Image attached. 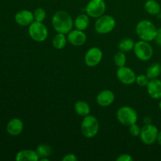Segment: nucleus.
<instances>
[{
  "mask_svg": "<svg viewBox=\"0 0 161 161\" xmlns=\"http://www.w3.org/2000/svg\"><path fill=\"white\" fill-rule=\"evenodd\" d=\"M73 25L74 21L72 17L66 11H58L52 17V26L57 32L68 34L72 30Z\"/></svg>",
  "mask_w": 161,
  "mask_h": 161,
  "instance_id": "nucleus-1",
  "label": "nucleus"
},
{
  "mask_svg": "<svg viewBox=\"0 0 161 161\" xmlns=\"http://www.w3.org/2000/svg\"><path fill=\"white\" fill-rule=\"evenodd\" d=\"M157 30L153 23L148 20H141L136 26V33L139 39L147 42L155 39Z\"/></svg>",
  "mask_w": 161,
  "mask_h": 161,
  "instance_id": "nucleus-2",
  "label": "nucleus"
},
{
  "mask_svg": "<svg viewBox=\"0 0 161 161\" xmlns=\"http://www.w3.org/2000/svg\"><path fill=\"white\" fill-rule=\"evenodd\" d=\"M99 130L98 120L94 116H84L81 124V132L83 136L87 138H92L97 135Z\"/></svg>",
  "mask_w": 161,
  "mask_h": 161,
  "instance_id": "nucleus-3",
  "label": "nucleus"
},
{
  "mask_svg": "<svg viewBox=\"0 0 161 161\" xmlns=\"http://www.w3.org/2000/svg\"><path fill=\"white\" fill-rule=\"evenodd\" d=\"M116 119L124 126H130L136 124L138 120V113L130 106H123L116 112Z\"/></svg>",
  "mask_w": 161,
  "mask_h": 161,
  "instance_id": "nucleus-4",
  "label": "nucleus"
},
{
  "mask_svg": "<svg viewBox=\"0 0 161 161\" xmlns=\"http://www.w3.org/2000/svg\"><path fill=\"white\" fill-rule=\"evenodd\" d=\"M28 34L30 37L36 42H43L47 39L48 30L42 22L35 20L29 25Z\"/></svg>",
  "mask_w": 161,
  "mask_h": 161,
  "instance_id": "nucleus-5",
  "label": "nucleus"
},
{
  "mask_svg": "<svg viewBox=\"0 0 161 161\" xmlns=\"http://www.w3.org/2000/svg\"><path fill=\"white\" fill-rule=\"evenodd\" d=\"M134 53L140 61H146L152 58L153 55V50L149 42L141 40L135 44Z\"/></svg>",
  "mask_w": 161,
  "mask_h": 161,
  "instance_id": "nucleus-6",
  "label": "nucleus"
},
{
  "mask_svg": "<svg viewBox=\"0 0 161 161\" xmlns=\"http://www.w3.org/2000/svg\"><path fill=\"white\" fill-rule=\"evenodd\" d=\"M116 20L110 15H102L95 22V30L99 34H108L114 29Z\"/></svg>",
  "mask_w": 161,
  "mask_h": 161,
  "instance_id": "nucleus-7",
  "label": "nucleus"
},
{
  "mask_svg": "<svg viewBox=\"0 0 161 161\" xmlns=\"http://www.w3.org/2000/svg\"><path fill=\"white\" fill-rule=\"evenodd\" d=\"M158 129L156 126L153 124H146L143 126L142 128H141V133H140V138L141 141L144 144L153 145L157 141V137H158Z\"/></svg>",
  "mask_w": 161,
  "mask_h": 161,
  "instance_id": "nucleus-8",
  "label": "nucleus"
},
{
  "mask_svg": "<svg viewBox=\"0 0 161 161\" xmlns=\"http://www.w3.org/2000/svg\"><path fill=\"white\" fill-rule=\"evenodd\" d=\"M106 4L105 0H90L86 7V13L89 17L98 18L104 15Z\"/></svg>",
  "mask_w": 161,
  "mask_h": 161,
  "instance_id": "nucleus-9",
  "label": "nucleus"
},
{
  "mask_svg": "<svg viewBox=\"0 0 161 161\" xmlns=\"http://www.w3.org/2000/svg\"><path fill=\"white\" fill-rule=\"evenodd\" d=\"M103 57L102 51L97 47H91L86 51L84 57L85 64L88 67H94L101 62Z\"/></svg>",
  "mask_w": 161,
  "mask_h": 161,
  "instance_id": "nucleus-10",
  "label": "nucleus"
},
{
  "mask_svg": "<svg viewBox=\"0 0 161 161\" xmlns=\"http://www.w3.org/2000/svg\"><path fill=\"white\" fill-rule=\"evenodd\" d=\"M116 77L119 82L126 85L132 84L136 80V75L131 69L126 66L119 67L116 71Z\"/></svg>",
  "mask_w": 161,
  "mask_h": 161,
  "instance_id": "nucleus-11",
  "label": "nucleus"
},
{
  "mask_svg": "<svg viewBox=\"0 0 161 161\" xmlns=\"http://www.w3.org/2000/svg\"><path fill=\"white\" fill-rule=\"evenodd\" d=\"M68 42L75 47L83 45L86 41V36L81 30H72L68 33Z\"/></svg>",
  "mask_w": 161,
  "mask_h": 161,
  "instance_id": "nucleus-12",
  "label": "nucleus"
},
{
  "mask_svg": "<svg viewBox=\"0 0 161 161\" xmlns=\"http://www.w3.org/2000/svg\"><path fill=\"white\" fill-rule=\"evenodd\" d=\"M114 99L115 95L113 91L110 90H104L97 94L96 102L100 106L108 107L113 104Z\"/></svg>",
  "mask_w": 161,
  "mask_h": 161,
  "instance_id": "nucleus-13",
  "label": "nucleus"
},
{
  "mask_svg": "<svg viewBox=\"0 0 161 161\" xmlns=\"http://www.w3.org/2000/svg\"><path fill=\"white\" fill-rule=\"evenodd\" d=\"M15 20L19 25L21 26H29L35 20L33 13L31 11L23 9L17 12L15 15Z\"/></svg>",
  "mask_w": 161,
  "mask_h": 161,
  "instance_id": "nucleus-14",
  "label": "nucleus"
},
{
  "mask_svg": "<svg viewBox=\"0 0 161 161\" xmlns=\"http://www.w3.org/2000/svg\"><path fill=\"white\" fill-rule=\"evenodd\" d=\"M146 87L148 94L152 98H161V80L157 78L150 80Z\"/></svg>",
  "mask_w": 161,
  "mask_h": 161,
  "instance_id": "nucleus-15",
  "label": "nucleus"
},
{
  "mask_svg": "<svg viewBox=\"0 0 161 161\" xmlns=\"http://www.w3.org/2000/svg\"><path fill=\"white\" fill-rule=\"evenodd\" d=\"M24 129V124L21 119L18 118L12 119L6 126V130L12 136H17L20 135Z\"/></svg>",
  "mask_w": 161,
  "mask_h": 161,
  "instance_id": "nucleus-16",
  "label": "nucleus"
},
{
  "mask_svg": "<svg viewBox=\"0 0 161 161\" xmlns=\"http://www.w3.org/2000/svg\"><path fill=\"white\" fill-rule=\"evenodd\" d=\"M15 159L17 161H38L40 157L36 150L24 149L17 153Z\"/></svg>",
  "mask_w": 161,
  "mask_h": 161,
  "instance_id": "nucleus-17",
  "label": "nucleus"
},
{
  "mask_svg": "<svg viewBox=\"0 0 161 161\" xmlns=\"http://www.w3.org/2000/svg\"><path fill=\"white\" fill-rule=\"evenodd\" d=\"M89 16L87 14H80L75 19L74 25L76 29L84 31L89 26Z\"/></svg>",
  "mask_w": 161,
  "mask_h": 161,
  "instance_id": "nucleus-18",
  "label": "nucleus"
},
{
  "mask_svg": "<svg viewBox=\"0 0 161 161\" xmlns=\"http://www.w3.org/2000/svg\"><path fill=\"white\" fill-rule=\"evenodd\" d=\"M74 108H75V113L80 116H86L91 113L89 104L84 101H78L75 102Z\"/></svg>",
  "mask_w": 161,
  "mask_h": 161,
  "instance_id": "nucleus-19",
  "label": "nucleus"
},
{
  "mask_svg": "<svg viewBox=\"0 0 161 161\" xmlns=\"http://www.w3.org/2000/svg\"><path fill=\"white\" fill-rule=\"evenodd\" d=\"M64 35L65 34L58 32V34L53 36L52 39V44H53V47L57 50H61L66 46L68 39Z\"/></svg>",
  "mask_w": 161,
  "mask_h": 161,
  "instance_id": "nucleus-20",
  "label": "nucleus"
},
{
  "mask_svg": "<svg viewBox=\"0 0 161 161\" xmlns=\"http://www.w3.org/2000/svg\"><path fill=\"white\" fill-rule=\"evenodd\" d=\"M145 9L151 15H157L161 11L160 4L155 0H147L145 3Z\"/></svg>",
  "mask_w": 161,
  "mask_h": 161,
  "instance_id": "nucleus-21",
  "label": "nucleus"
},
{
  "mask_svg": "<svg viewBox=\"0 0 161 161\" xmlns=\"http://www.w3.org/2000/svg\"><path fill=\"white\" fill-rule=\"evenodd\" d=\"M161 74V65L159 63L150 64L146 70V75L149 80L158 78Z\"/></svg>",
  "mask_w": 161,
  "mask_h": 161,
  "instance_id": "nucleus-22",
  "label": "nucleus"
},
{
  "mask_svg": "<svg viewBox=\"0 0 161 161\" xmlns=\"http://www.w3.org/2000/svg\"><path fill=\"white\" fill-rule=\"evenodd\" d=\"M135 41L131 39H124L119 42L118 47L119 50L123 52H129L130 50H134L135 47Z\"/></svg>",
  "mask_w": 161,
  "mask_h": 161,
  "instance_id": "nucleus-23",
  "label": "nucleus"
},
{
  "mask_svg": "<svg viewBox=\"0 0 161 161\" xmlns=\"http://www.w3.org/2000/svg\"><path fill=\"white\" fill-rule=\"evenodd\" d=\"M36 152L39 154V157L41 158H48L50 157L52 153V149L50 146L47 144H40L36 148ZM39 159V160H40Z\"/></svg>",
  "mask_w": 161,
  "mask_h": 161,
  "instance_id": "nucleus-24",
  "label": "nucleus"
},
{
  "mask_svg": "<svg viewBox=\"0 0 161 161\" xmlns=\"http://www.w3.org/2000/svg\"><path fill=\"white\" fill-rule=\"evenodd\" d=\"M113 61H114L115 64H116L117 67L119 68V67H123V66H125L127 58H126V55L124 54V52L123 51L117 52V53L114 55Z\"/></svg>",
  "mask_w": 161,
  "mask_h": 161,
  "instance_id": "nucleus-25",
  "label": "nucleus"
},
{
  "mask_svg": "<svg viewBox=\"0 0 161 161\" xmlns=\"http://www.w3.org/2000/svg\"><path fill=\"white\" fill-rule=\"evenodd\" d=\"M33 15H34V19L36 21L42 22L46 19L47 13H46L45 9H43L42 8H37L35 9Z\"/></svg>",
  "mask_w": 161,
  "mask_h": 161,
  "instance_id": "nucleus-26",
  "label": "nucleus"
},
{
  "mask_svg": "<svg viewBox=\"0 0 161 161\" xmlns=\"http://www.w3.org/2000/svg\"><path fill=\"white\" fill-rule=\"evenodd\" d=\"M149 79L148 78V76L146 75H138V76H136V82L138 83V85H139L140 86H147L148 83L149 82Z\"/></svg>",
  "mask_w": 161,
  "mask_h": 161,
  "instance_id": "nucleus-27",
  "label": "nucleus"
},
{
  "mask_svg": "<svg viewBox=\"0 0 161 161\" xmlns=\"http://www.w3.org/2000/svg\"><path fill=\"white\" fill-rule=\"evenodd\" d=\"M129 132L134 137L139 136L140 133H141V128L136 124H134L132 125L129 126Z\"/></svg>",
  "mask_w": 161,
  "mask_h": 161,
  "instance_id": "nucleus-28",
  "label": "nucleus"
},
{
  "mask_svg": "<svg viewBox=\"0 0 161 161\" xmlns=\"http://www.w3.org/2000/svg\"><path fill=\"white\" fill-rule=\"evenodd\" d=\"M134 159L129 154H121L116 158V161H133Z\"/></svg>",
  "mask_w": 161,
  "mask_h": 161,
  "instance_id": "nucleus-29",
  "label": "nucleus"
},
{
  "mask_svg": "<svg viewBox=\"0 0 161 161\" xmlns=\"http://www.w3.org/2000/svg\"><path fill=\"white\" fill-rule=\"evenodd\" d=\"M63 161H77L78 160V157L73 153H69L66 154L64 157L62 158Z\"/></svg>",
  "mask_w": 161,
  "mask_h": 161,
  "instance_id": "nucleus-30",
  "label": "nucleus"
},
{
  "mask_svg": "<svg viewBox=\"0 0 161 161\" xmlns=\"http://www.w3.org/2000/svg\"><path fill=\"white\" fill-rule=\"evenodd\" d=\"M155 42L157 45L161 46V28H158L157 30V35H156V37H155Z\"/></svg>",
  "mask_w": 161,
  "mask_h": 161,
  "instance_id": "nucleus-31",
  "label": "nucleus"
},
{
  "mask_svg": "<svg viewBox=\"0 0 161 161\" xmlns=\"http://www.w3.org/2000/svg\"><path fill=\"white\" fill-rule=\"evenodd\" d=\"M151 121H152V119H151V118L149 117V116H146V117L144 119V122L146 124H151Z\"/></svg>",
  "mask_w": 161,
  "mask_h": 161,
  "instance_id": "nucleus-32",
  "label": "nucleus"
},
{
  "mask_svg": "<svg viewBox=\"0 0 161 161\" xmlns=\"http://www.w3.org/2000/svg\"><path fill=\"white\" fill-rule=\"evenodd\" d=\"M157 142L159 143L160 146H161V130L158 134V137H157Z\"/></svg>",
  "mask_w": 161,
  "mask_h": 161,
  "instance_id": "nucleus-33",
  "label": "nucleus"
},
{
  "mask_svg": "<svg viewBox=\"0 0 161 161\" xmlns=\"http://www.w3.org/2000/svg\"><path fill=\"white\" fill-rule=\"evenodd\" d=\"M159 108H160V109L161 110V100H160V103H159Z\"/></svg>",
  "mask_w": 161,
  "mask_h": 161,
  "instance_id": "nucleus-34",
  "label": "nucleus"
},
{
  "mask_svg": "<svg viewBox=\"0 0 161 161\" xmlns=\"http://www.w3.org/2000/svg\"><path fill=\"white\" fill-rule=\"evenodd\" d=\"M159 17H160V18L161 19V11H160V14H159Z\"/></svg>",
  "mask_w": 161,
  "mask_h": 161,
  "instance_id": "nucleus-35",
  "label": "nucleus"
}]
</instances>
